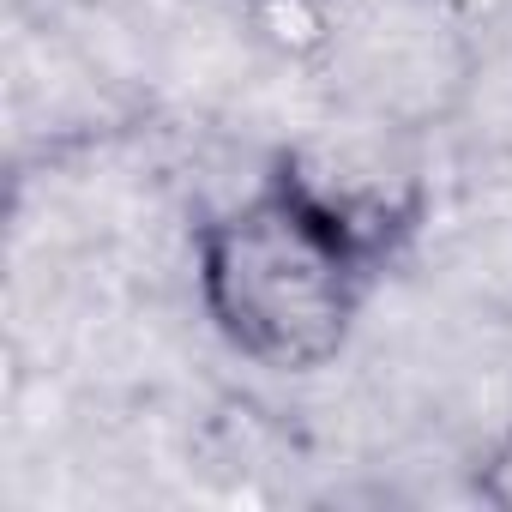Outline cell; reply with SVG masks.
Masks as SVG:
<instances>
[{
    "instance_id": "obj_1",
    "label": "cell",
    "mask_w": 512,
    "mask_h": 512,
    "mask_svg": "<svg viewBox=\"0 0 512 512\" xmlns=\"http://www.w3.org/2000/svg\"><path fill=\"white\" fill-rule=\"evenodd\" d=\"M374 278L380 272L362 253H350L272 175L193 229V284L211 332L272 374L338 362Z\"/></svg>"
},
{
    "instance_id": "obj_2",
    "label": "cell",
    "mask_w": 512,
    "mask_h": 512,
    "mask_svg": "<svg viewBox=\"0 0 512 512\" xmlns=\"http://www.w3.org/2000/svg\"><path fill=\"white\" fill-rule=\"evenodd\" d=\"M266 175L302 199L350 253L386 272L428 223V175L416 151L386 127H320L278 145Z\"/></svg>"
},
{
    "instance_id": "obj_3",
    "label": "cell",
    "mask_w": 512,
    "mask_h": 512,
    "mask_svg": "<svg viewBox=\"0 0 512 512\" xmlns=\"http://www.w3.org/2000/svg\"><path fill=\"white\" fill-rule=\"evenodd\" d=\"M241 25L278 61L308 67L338 43V0H241Z\"/></svg>"
},
{
    "instance_id": "obj_4",
    "label": "cell",
    "mask_w": 512,
    "mask_h": 512,
    "mask_svg": "<svg viewBox=\"0 0 512 512\" xmlns=\"http://www.w3.org/2000/svg\"><path fill=\"white\" fill-rule=\"evenodd\" d=\"M470 488H476V500L482 506H494V512H512V422L494 434V446L476 458V470H470Z\"/></svg>"
}]
</instances>
